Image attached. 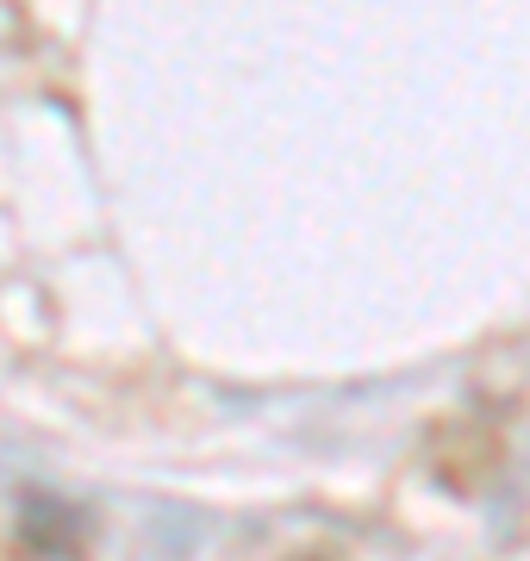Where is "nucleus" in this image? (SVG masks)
<instances>
[]
</instances>
